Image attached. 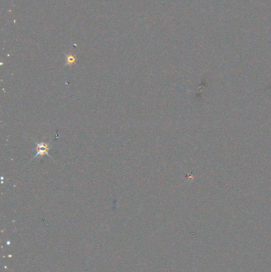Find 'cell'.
<instances>
[{
  "mask_svg": "<svg viewBox=\"0 0 271 272\" xmlns=\"http://www.w3.org/2000/svg\"><path fill=\"white\" fill-rule=\"evenodd\" d=\"M50 147L49 143H46V142H36V154L34 155V158L36 157H42L45 154L48 155L49 157H50V155H49V150Z\"/></svg>",
  "mask_w": 271,
  "mask_h": 272,
  "instance_id": "obj_1",
  "label": "cell"
}]
</instances>
